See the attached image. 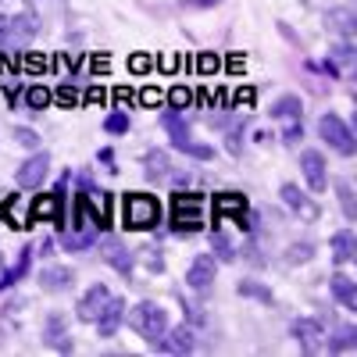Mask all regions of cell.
Wrapping results in <instances>:
<instances>
[{
  "label": "cell",
  "instance_id": "6da1fadb",
  "mask_svg": "<svg viewBox=\"0 0 357 357\" xmlns=\"http://www.w3.org/2000/svg\"><path fill=\"white\" fill-rule=\"evenodd\" d=\"M122 222L129 232H143V229H158L161 222V204L151 193H126V211Z\"/></svg>",
  "mask_w": 357,
  "mask_h": 357
},
{
  "label": "cell",
  "instance_id": "7a4b0ae2",
  "mask_svg": "<svg viewBox=\"0 0 357 357\" xmlns=\"http://www.w3.org/2000/svg\"><path fill=\"white\" fill-rule=\"evenodd\" d=\"M129 329L136 336H143L146 343H158L165 333H168V311L154 301H143L139 307L129 311Z\"/></svg>",
  "mask_w": 357,
  "mask_h": 357
},
{
  "label": "cell",
  "instance_id": "3957f363",
  "mask_svg": "<svg viewBox=\"0 0 357 357\" xmlns=\"http://www.w3.org/2000/svg\"><path fill=\"white\" fill-rule=\"evenodd\" d=\"M172 229L175 232L204 229V197L200 193H172Z\"/></svg>",
  "mask_w": 357,
  "mask_h": 357
},
{
  "label": "cell",
  "instance_id": "277c9868",
  "mask_svg": "<svg viewBox=\"0 0 357 357\" xmlns=\"http://www.w3.org/2000/svg\"><path fill=\"white\" fill-rule=\"evenodd\" d=\"M29 218L33 222H57V232L65 229V178L57 183L54 193H40L29 207Z\"/></svg>",
  "mask_w": 357,
  "mask_h": 357
},
{
  "label": "cell",
  "instance_id": "5b68a950",
  "mask_svg": "<svg viewBox=\"0 0 357 357\" xmlns=\"http://www.w3.org/2000/svg\"><path fill=\"white\" fill-rule=\"evenodd\" d=\"M318 136L329 143V146H336L340 154H354L357 151V143H354V126H347L340 114H321L318 118Z\"/></svg>",
  "mask_w": 357,
  "mask_h": 357
},
{
  "label": "cell",
  "instance_id": "8992f818",
  "mask_svg": "<svg viewBox=\"0 0 357 357\" xmlns=\"http://www.w3.org/2000/svg\"><path fill=\"white\" fill-rule=\"evenodd\" d=\"M279 193H282V200H286V204L293 207V215L301 218V222H318V215H321V207H318V200H314V197H307V193H304L301 186H293V183H286V186H282Z\"/></svg>",
  "mask_w": 357,
  "mask_h": 357
},
{
  "label": "cell",
  "instance_id": "52a82bcc",
  "mask_svg": "<svg viewBox=\"0 0 357 357\" xmlns=\"http://www.w3.org/2000/svg\"><path fill=\"white\" fill-rule=\"evenodd\" d=\"M36 29H40V25H36V11H29V8H25L18 18H11V29H8V40H4V47L18 54L29 40L36 36Z\"/></svg>",
  "mask_w": 357,
  "mask_h": 357
},
{
  "label": "cell",
  "instance_id": "ba28073f",
  "mask_svg": "<svg viewBox=\"0 0 357 357\" xmlns=\"http://www.w3.org/2000/svg\"><path fill=\"white\" fill-rule=\"evenodd\" d=\"M154 347H158V354H193L197 350V333H193V325H175L172 336L165 333Z\"/></svg>",
  "mask_w": 357,
  "mask_h": 357
},
{
  "label": "cell",
  "instance_id": "9c48e42d",
  "mask_svg": "<svg viewBox=\"0 0 357 357\" xmlns=\"http://www.w3.org/2000/svg\"><path fill=\"white\" fill-rule=\"evenodd\" d=\"M104 261L114 268L118 275H126V279H132V268H136V254L122 243V240H107L104 243Z\"/></svg>",
  "mask_w": 357,
  "mask_h": 357
},
{
  "label": "cell",
  "instance_id": "30bf717a",
  "mask_svg": "<svg viewBox=\"0 0 357 357\" xmlns=\"http://www.w3.org/2000/svg\"><path fill=\"white\" fill-rule=\"evenodd\" d=\"M107 301H111V293H107V286H89V289L82 293V301H79V307H75L79 321H97Z\"/></svg>",
  "mask_w": 357,
  "mask_h": 357
},
{
  "label": "cell",
  "instance_id": "8fae6325",
  "mask_svg": "<svg viewBox=\"0 0 357 357\" xmlns=\"http://www.w3.org/2000/svg\"><path fill=\"white\" fill-rule=\"evenodd\" d=\"M47 172H50V154H33V158H29L22 168H18V186H25V190H33V186H40L43 183V178H47Z\"/></svg>",
  "mask_w": 357,
  "mask_h": 357
},
{
  "label": "cell",
  "instance_id": "7c38bea8",
  "mask_svg": "<svg viewBox=\"0 0 357 357\" xmlns=\"http://www.w3.org/2000/svg\"><path fill=\"white\" fill-rule=\"evenodd\" d=\"M43 343L50 350H61V354H72V340H68V325L61 314H47L43 321Z\"/></svg>",
  "mask_w": 357,
  "mask_h": 357
},
{
  "label": "cell",
  "instance_id": "4fadbf2b",
  "mask_svg": "<svg viewBox=\"0 0 357 357\" xmlns=\"http://www.w3.org/2000/svg\"><path fill=\"white\" fill-rule=\"evenodd\" d=\"M301 172H304L307 186H311L314 193H321L325 183H329V175H325V158H321L318 151H304V154H301Z\"/></svg>",
  "mask_w": 357,
  "mask_h": 357
},
{
  "label": "cell",
  "instance_id": "5bb4252c",
  "mask_svg": "<svg viewBox=\"0 0 357 357\" xmlns=\"http://www.w3.org/2000/svg\"><path fill=\"white\" fill-rule=\"evenodd\" d=\"M122 318H126V301L122 296H111V301L104 304V311H100V318H97V333L104 340H111L118 333V325H122Z\"/></svg>",
  "mask_w": 357,
  "mask_h": 357
},
{
  "label": "cell",
  "instance_id": "9a60e30c",
  "mask_svg": "<svg viewBox=\"0 0 357 357\" xmlns=\"http://www.w3.org/2000/svg\"><path fill=\"white\" fill-rule=\"evenodd\" d=\"M293 340L301 343L304 354H314L321 343V321L318 318H296L293 321Z\"/></svg>",
  "mask_w": 357,
  "mask_h": 357
},
{
  "label": "cell",
  "instance_id": "2e32d148",
  "mask_svg": "<svg viewBox=\"0 0 357 357\" xmlns=\"http://www.w3.org/2000/svg\"><path fill=\"white\" fill-rule=\"evenodd\" d=\"M72 282H75V272L65 268V264H50V268L40 272V286L47 293H65V289H72Z\"/></svg>",
  "mask_w": 357,
  "mask_h": 357
},
{
  "label": "cell",
  "instance_id": "e0dca14e",
  "mask_svg": "<svg viewBox=\"0 0 357 357\" xmlns=\"http://www.w3.org/2000/svg\"><path fill=\"white\" fill-rule=\"evenodd\" d=\"M186 282H190L193 289H207V286H211V282H215V257H207V254L193 257L190 272H186Z\"/></svg>",
  "mask_w": 357,
  "mask_h": 357
},
{
  "label": "cell",
  "instance_id": "ac0fdd59",
  "mask_svg": "<svg viewBox=\"0 0 357 357\" xmlns=\"http://www.w3.org/2000/svg\"><path fill=\"white\" fill-rule=\"evenodd\" d=\"M172 146H175V151H183V154H190V158H197V161H211L215 158V146L190 139V132H175L172 136Z\"/></svg>",
  "mask_w": 357,
  "mask_h": 357
},
{
  "label": "cell",
  "instance_id": "d6986e66",
  "mask_svg": "<svg viewBox=\"0 0 357 357\" xmlns=\"http://www.w3.org/2000/svg\"><path fill=\"white\" fill-rule=\"evenodd\" d=\"M329 286H333V296H336V304H343L347 311H354V307H357V289H354V279H350V275L336 272V275L329 279Z\"/></svg>",
  "mask_w": 357,
  "mask_h": 357
},
{
  "label": "cell",
  "instance_id": "ffe728a7",
  "mask_svg": "<svg viewBox=\"0 0 357 357\" xmlns=\"http://www.w3.org/2000/svg\"><path fill=\"white\" fill-rule=\"evenodd\" d=\"M215 211H218V218H225V215H236L240 218L243 211H247V197L243 193H215Z\"/></svg>",
  "mask_w": 357,
  "mask_h": 357
},
{
  "label": "cell",
  "instance_id": "44dd1931",
  "mask_svg": "<svg viewBox=\"0 0 357 357\" xmlns=\"http://www.w3.org/2000/svg\"><path fill=\"white\" fill-rule=\"evenodd\" d=\"M354 247H357L354 229H340V232L333 236V261H336V264H350V261H354Z\"/></svg>",
  "mask_w": 357,
  "mask_h": 357
},
{
  "label": "cell",
  "instance_id": "7402d4cb",
  "mask_svg": "<svg viewBox=\"0 0 357 357\" xmlns=\"http://www.w3.org/2000/svg\"><path fill=\"white\" fill-rule=\"evenodd\" d=\"M143 172H146V178H151V183H158V178H165V175L172 172V158H168L165 151H146Z\"/></svg>",
  "mask_w": 357,
  "mask_h": 357
},
{
  "label": "cell",
  "instance_id": "603a6c76",
  "mask_svg": "<svg viewBox=\"0 0 357 357\" xmlns=\"http://www.w3.org/2000/svg\"><path fill=\"white\" fill-rule=\"evenodd\" d=\"M29 264H33V250H22V257H18V264H11V268H0V289H8V286H15L18 279H25L29 275Z\"/></svg>",
  "mask_w": 357,
  "mask_h": 357
},
{
  "label": "cell",
  "instance_id": "cb8c5ba5",
  "mask_svg": "<svg viewBox=\"0 0 357 357\" xmlns=\"http://www.w3.org/2000/svg\"><path fill=\"white\" fill-rule=\"evenodd\" d=\"M57 243H61L65 250H75V254H79V250H89V247L97 243V229H82L79 236H68V232L61 229V232H57Z\"/></svg>",
  "mask_w": 357,
  "mask_h": 357
},
{
  "label": "cell",
  "instance_id": "d4e9b609",
  "mask_svg": "<svg viewBox=\"0 0 357 357\" xmlns=\"http://www.w3.org/2000/svg\"><path fill=\"white\" fill-rule=\"evenodd\" d=\"M301 97H296V93H286V97H279L272 107H268V114H272V118H293V122H296V118H301Z\"/></svg>",
  "mask_w": 357,
  "mask_h": 357
},
{
  "label": "cell",
  "instance_id": "484cf974",
  "mask_svg": "<svg viewBox=\"0 0 357 357\" xmlns=\"http://www.w3.org/2000/svg\"><path fill=\"white\" fill-rule=\"evenodd\" d=\"M211 247H215L218 261H225V264H229V261H236V243L229 240V236H225L222 229H215V232H211Z\"/></svg>",
  "mask_w": 357,
  "mask_h": 357
},
{
  "label": "cell",
  "instance_id": "4316f807",
  "mask_svg": "<svg viewBox=\"0 0 357 357\" xmlns=\"http://www.w3.org/2000/svg\"><path fill=\"white\" fill-rule=\"evenodd\" d=\"M50 100H54V89H47V86H29L25 89V104L33 111H43Z\"/></svg>",
  "mask_w": 357,
  "mask_h": 357
},
{
  "label": "cell",
  "instance_id": "83f0119b",
  "mask_svg": "<svg viewBox=\"0 0 357 357\" xmlns=\"http://www.w3.org/2000/svg\"><path fill=\"white\" fill-rule=\"evenodd\" d=\"M329 29L350 40L354 36V11H329Z\"/></svg>",
  "mask_w": 357,
  "mask_h": 357
},
{
  "label": "cell",
  "instance_id": "f1b7e54d",
  "mask_svg": "<svg viewBox=\"0 0 357 357\" xmlns=\"http://www.w3.org/2000/svg\"><path fill=\"white\" fill-rule=\"evenodd\" d=\"M240 293H243V296H257V301H261V304H268V307L275 304L272 289H268V286H261V282H254V279H243V282H240Z\"/></svg>",
  "mask_w": 357,
  "mask_h": 357
},
{
  "label": "cell",
  "instance_id": "f546056e",
  "mask_svg": "<svg viewBox=\"0 0 357 357\" xmlns=\"http://www.w3.org/2000/svg\"><path fill=\"white\" fill-rule=\"evenodd\" d=\"M354 336H357L354 325H347V329H336V333H333V340H329V350H333V354L354 350Z\"/></svg>",
  "mask_w": 357,
  "mask_h": 357
},
{
  "label": "cell",
  "instance_id": "4dcf8cb0",
  "mask_svg": "<svg viewBox=\"0 0 357 357\" xmlns=\"http://www.w3.org/2000/svg\"><path fill=\"white\" fill-rule=\"evenodd\" d=\"M129 126H132V122H129V114H126V111H111V114L104 118V129H107V132H114V136L129 132Z\"/></svg>",
  "mask_w": 357,
  "mask_h": 357
},
{
  "label": "cell",
  "instance_id": "1f68e13d",
  "mask_svg": "<svg viewBox=\"0 0 357 357\" xmlns=\"http://www.w3.org/2000/svg\"><path fill=\"white\" fill-rule=\"evenodd\" d=\"M18 68L40 75V72L47 68V57H43V54H36V50H29V54H22V57H18Z\"/></svg>",
  "mask_w": 357,
  "mask_h": 357
},
{
  "label": "cell",
  "instance_id": "d6a6232c",
  "mask_svg": "<svg viewBox=\"0 0 357 357\" xmlns=\"http://www.w3.org/2000/svg\"><path fill=\"white\" fill-rule=\"evenodd\" d=\"M314 257V247L311 243H293L289 250H286V264H304V261H311Z\"/></svg>",
  "mask_w": 357,
  "mask_h": 357
},
{
  "label": "cell",
  "instance_id": "836d02e7",
  "mask_svg": "<svg viewBox=\"0 0 357 357\" xmlns=\"http://www.w3.org/2000/svg\"><path fill=\"white\" fill-rule=\"evenodd\" d=\"M218 68H222V57H218V54L204 50V54L197 57V72H200V75H215Z\"/></svg>",
  "mask_w": 357,
  "mask_h": 357
},
{
  "label": "cell",
  "instance_id": "e575fe53",
  "mask_svg": "<svg viewBox=\"0 0 357 357\" xmlns=\"http://www.w3.org/2000/svg\"><path fill=\"white\" fill-rule=\"evenodd\" d=\"M151 68H154V57L146 54V50H143V54H132V57H129V72H132V75H146Z\"/></svg>",
  "mask_w": 357,
  "mask_h": 357
},
{
  "label": "cell",
  "instance_id": "d590c367",
  "mask_svg": "<svg viewBox=\"0 0 357 357\" xmlns=\"http://www.w3.org/2000/svg\"><path fill=\"white\" fill-rule=\"evenodd\" d=\"M190 100H193V89H186V86H175L172 93H168V104H172L175 111H183Z\"/></svg>",
  "mask_w": 357,
  "mask_h": 357
},
{
  "label": "cell",
  "instance_id": "8d00e7d4",
  "mask_svg": "<svg viewBox=\"0 0 357 357\" xmlns=\"http://www.w3.org/2000/svg\"><path fill=\"white\" fill-rule=\"evenodd\" d=\"M54 97H57V104H61V107H75V104H79V89L68 82V86H57Z\"/></svg>",
  "mask_w": 357,
  "mask_h": 357
},
{
  "label": "cell",
  "instance_id": "74e56055",
  "mask_svg": "<svg viewBox=\"0 0 357 357\" xmlns=\"http://www.w3.org/2000/svg\"><path fill=\"white\" fill-rule=\"evenodd\" d=\"M336 193H340V204L347 207V218H354V186L340 178V183H336Z\"/></svg>",
  "mask_w": 357,
  "mask_h": 357
},
{
  "label": "cell",
  "instance_id": "f35d334b",
  "mask_svg": "<svg viewBox=\"0 0 357 357\" xmlns=\"http://www.w3.org/2000/svg\"><path fill=\"white\" fill-rule=\"evenodd\" d=\"M232 75H243V68H247V54H240V50H236V54H229L225 57V61H222Z\"/></svg>",
  "mask_w": 357,
  "mask_h": 357
},
{
  "label": "cell",
  "instance_id": "ab89813d",
  "mask_svg": "<svg viewBox=\"0 0 357 357\" xmlns=\"http://www.w3.org/2000/svg\"><path fill=\"white\" fill-rule=\"evenodd\" d=\"M254 100H257V89H254V86H240V89H236V97H232L236 107H247V104H254Z\"/></svg>",
  "mask_w": 357,
  "mask_h": 357
},
{
  "label": "cell",
  "instance_id": "60d3db41",
  "mask_svg": "<svg viewBox=\"0 0 357 357\" xmlns=\"http://www.w3.org/2000/svg\"><path fill=\"white\" fill-rule=\"evenodd\" d=\"M15 139H18L22 146H36V143H40L36 129H25V126H15Z\"/></svg>",
  "mask_w": 357,
  "mask_h": 357
},
{
  "label": "cell",
  "instance_id": "b9f144b4",
  "mask_svg": "<svg viewBox=\"0 0 357 357\" xmlns=\"http://www.w3.org/2000/svg\"><path fill=\"white\" fill-rule=\"evenodd\" d=\"M143 250H146V264H151V272H165L161 250H158V247H143Z\"/></svg>",
  "mask_w": 357,
  "mask_h": 357
},
{
  "label": "cell",
  "instance_id": "7bdbcfd3",
  "mask_svg": "<svg viewBox=\"0 0 357 357\" xmlns=\"http://www.w3.org/2000/svg\"><path fill=\"white\" fill-rule=\"evenodd\" d=\"M139 100L154 107V104H161V100H165V93H161V89H154V86H146V89H143V93H139Z\"/></svg>",
  "mask_w": 357,
  "mask_h": 357
},
{
  "label": "cell",
  "instance_id": "ee69618b",
  "mask_svg": "<svg viewBox=\"0 0 357 357\" xmlns=\"http://www.w3.org/2000/svg\"><path fill=\"white\" fill-rule=\"evenodd\" d=\"M301 139H304V129L296 126V122H293V126H289V129L282 132V143H286V146H293V143H301Z\"/></svg>",
  "mask_w": 357,
  "mask_h": 357
},
{
  "label": "cell",
  "instance_id": "f6af8a7d",
  "mask_svg": "<svg viewBox=\"0 0 357 357\" xmlns=\"http://www.w3.org/2000/svg\"><path fill=\"white\" fill-rule=\"evenodd\" d=\"M158 68H161V72H175V68H178V57H175V54H161V57H158Z\"/></svg>",
  "mask_w": 357,
  "mask_h": 357
},
{
  "label": "cell",
  "instance_id": "bcb514c9",
  "mask_svg": "<svg viewBox=\"0 0 357 357\" xmlns=\"http://www.w3.org/2000/svg\"><path fill=\"white\" fill-rule=\"evenodd\" d=\"M104 97H107V93H104L100 86H89V89H86V104H100Z\"/></svg>",
  "mask_w": 357,
  "mask_h": 357
},
{
  "label": "cell",
  "instance_id": "7dc6e473",
  "mask_svg": "<svg viewBox=\"0 0 357 357\" xmlns=\"http://www.w3.org/2000/svg\"><path fill=\"white\" fill-rule=\"evenodd\" d=\"M132 97H136V93H132L129 86H118V89H114V100H118V104H129Z\"/></svg>",
  "mask_w": 357,
  "mask_h": 357
},
{
  "label": "cell",
  "instance_id": "c3c4849f",
  "mask_svg": "<svg viewBox=\"0 0 357 357\" xmlns=\"http://www.w3.org/2000/svg\"><path fill=\"white\" fill-rule=\"evenodd\" d=\"M333 57H336V61H354V47H350V43H347V47H336Z\"/></svg>",
  "mask_w": 357,
  "mask_h": 357
},
{
  "label": "cell",
  "instance_id": "681fc988",
  "mask_svg": "<svg viewBox=\"0 0 357 357\" xmlns=\"http://www.w3.org/2000/svg\"><path fill=\"white\" fill-rule=\"evenodd\" d=\"M107 68H111V57L107 54H97L93 57V72H107Z\"/></svg>",
  "mask_w": 357,
  "mask_h": 357
},
{
  "label": "cell",
  "instance_id": "f907efd6",
  "mask_svg": "<svg viewBox=\"0 0 357 357\" xmlns=\"http://www.w3.org/2000/svg\"><path fill=\"white\" fill-rule=\"evenodd\" d=\"M8 29H11V18L0 15V47H4V40H8Z\"/></svg>",
  "mask_w": 357,
  "mask_h": 357
},
{
  "label": "cell",
  "instance_id": "816d5d0a",
  "mask_svg": "<svg viewBox=\"0 0 357 357\" xmlns=\"http://www.w3.org/2000/svg\"><path fill=\"white\" fill-rule=\"evenodd\" d=\"M100 161H104V165L114 161V151H111V146H104V151H100ZM111 168H114V165H111Z\"/></svg>",
  "mask_w": 357,
  "mask_h": 357
},
{
  "label": "cell",
  "instance_id": "f5cc1de1",
  "mask_svg": "<svg viewBox=\"0 0 357 357\" xmlns=\"http://www.w3.org/2000/svg\"><path fill=\"white\" fill-rule=\"evenodd\" d=\"M225 100H229V93H225V89H218V93H215V107H225Z\"/></svg>",
  "mask_w": 357,
  "mask_h": 357
},
{
  "label": "cell",
  "instance_id": "db71d44e",
  "mask_svg": "<svg viewBox=\"0 0 357 357\" xmlns=\"http://www.w3.org/2000/svg\"><path fill=\"white\" fill-rule=\"evenodd\" d=\"M215 4H222V0H193V8H215Z\"/></svg>",
  "mask_w": 357,
  "mask_h": 357
},
{
  "label": "cell",
  "instance_id": "11a10c76",
  "mask_svg": "<svg viewBox=\"0 0 357 357\" xmlns=\"http://www.w3.org/2000/svg\"><path fill=\"white\" fill-rule=\"evenodd\" d=\"M40 254H54V240H43L40 243Z\"/></svg>",
  "mask_w": 357,
  "mask_h": 357
}]
</instances>
